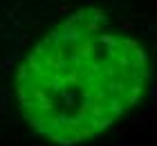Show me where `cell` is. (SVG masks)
I'll list each match as a JSON object with an SVG mask.
<instances>
[{
    "mask_svg": "<svg viewBox=\"0 0 157 146\" xmlns=\"http://www.w3.org/2000/svg\"><path fill=\"white\" fill-rule=\"evenodd\" d=\"M0 115H7V97L0 94Z\"/></svg>",
    "mask_w": 157,
    "mask_h": 146,
    "instance_id": "cell-1",
    "label": "cell"
},
{
    "mask_svg": "<svg viewBox=\"0 0 157 146\" xmlns=\"http://www.w3.org/2000/svg\"><path fill=\"white\" fill-rule=\"evenodd\" d=\"M29 146H40V142H32V144H29Z\"/></svg>",
    "mask_w": 157,
    "mask_h": 146,
    "instance_id": "cell-2",
    "label": "cell"
}]
</instances>
